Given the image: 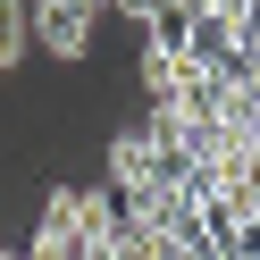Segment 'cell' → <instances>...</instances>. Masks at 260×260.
<instances>
[{
  "instance_id": "1",
  "label": "cell",
  "mask_w": 260,
  "mask_h": 260,
  "mask_svg": "<svg viewBox=\"0 0 260 260\" xmlns=\"http://www.w3.org/2000/svg\"><path fill=\"white\" fill-rule=\"evenodd\" d=\"M92 0H34V51H51V59H84L92 51Z\"/></svg>"
},
{
  "instance_id": "2",
  "label": "cell",
  "mask_w": 260,
  "mask_h": 260,
  "mask_svg": "<svg viewBox=\"0 0 260 260\" xmlns=\"http://www.w3.org/2000/svg\"><path fill=\"white\" fill-rule=\"evenodd\" d=\"M34 51V9L25 0H0V68H17Z\"/></svg>"
}]
</instances>
